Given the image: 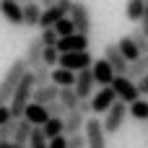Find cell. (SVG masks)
Wrapping results in <instances>:
<instances>
[{
    "instance_id": "7bdbcfd3",
    "label": "cell",
    "mask_w": 148,
    "mask_h": 148,
    "mask_svg": "<svg viewBox=\"0 0 148 148\" xmlns=\"http://www.w3.org/2000/svg\"><path fill=\"white\" fill-rule=\"evenodd\" d=\"M31 3H39V0H18V5L23 8V5H31Z\"/></svg>"
},
{
    "instance_id": "4dcf8cb0",
    "label": "cell",
    "mask_w": 148,
    "mask_h": 148,
    "mask_svg": "<svg viewBox=\"0 0 148 148\" xmlns=\"http://www.w3.org/2000/svg\"><path fill=\"white\" fill-rule=\"evenodd\" d=\"M130 36H133V42H135L138 52H140V55H148V36H146V34H143L140 29H135V31H133Z\"/></svg>"
},
{
    "instance_id": "ab89813d",
    "label": "cell",
    "mask_w": 148,
    "mask_h": 148,
    "mask_svg": "<svg viewBox=\"0 0 148 148\" xmlns=\"http://www.w3.org/2000/svg\"><path fill=\"white\" fill-rule=\"evenodd\" d=\"M78 109H81L83 114H88V112H91V99H83V101L78 104Z\"/></svg>"
},
{
    "instance_id": "4316f807",
    "label": "cell",
    "mask_w": 148,
    "mask_h": 148,
    "mask_svg": "<svg viewBox=\"0 0 148 148\" xmlns=\"http://www.w3.org/2000/svg\"><path fill=\"white\" fill-rule=\"evenodd\" d=\"M143 10H146V0H127V5H125L127 21H140L143 18Z\"/></svg>"
},
{
    "instance_id": "1f68e13d",
    "label": "cell",
    "mask_w": 148,
    "mask_h": 148,
    "mask_svg": "<svg viewBox=\"0 0 148 148\" xmlns=\"http://www.w3.org/2000/svg\"><path fill=\"white\" fill-rule=\"evenodd\" d=\"M29 148H47V138H44L42 127H34V133L29 138Z\"/></svg>"
},
{
    "instance_id": "484cf974",
    "label": "cell",
    "mask_w": 148,
    "mask_h": 148,
    "mask_svg": "<svg viewBox=\"0 0 148 148\" xmlns=\"http://www.w3.org/2000/svg\"><path fill=\"white\" fill-rule=\"evenodd\" d=\"M127 112H130V117L133 120H138V122H148V99H138V101H133L130 107H127Z\"/></svg>"
},
{
    "instance_id": "ffe728a7",
    "label": "cell",
    "mask_w": 148,
    "mask_h": 148,
    "mask_svg": "<svg viewBox=\"0 0 148 148\" xmlns=\"http://www.w3.org/2000/svg\"><path fill=\"white\" fill-rule=\"evenodd\" d=\"M31 133H34V125L29 122V120H18V125H16V133H13V143H18V146H29V138H31Z\"/></svg>"
},
{
    "instance_id": "7a4b0ae2",
    "label": "cell",
    "mask_w": 148,
    "mask_h": 148,
    "mask_svg": "<svg viewBox=\"0 0 148 148\" xmlns=\"http://www.w3.org/2000/svg\"><path fill=\"white\" fill-rule=\"evenodd\" d=\"M26 73H29V65H26V60H23V57H18V60H13V62H10V68L5 70V75H3V81H0V107L10 101V96H13L16 86L21 83V78H23Z\"/></svg>"
},
{
    "instance_id": "f546056e",
    "label": "cell",
    "mask_w": 148,
    "mask_h": 148,
    "mask_svg": "<svg viewBox=\"0 0 148 148\" xmlns=\"http://www.w3.org/2000/svg\"><path fill=\"white\" fill-rule=\"evenodd\" d=\"M31 75H34V83H36V86L49 83V68H47V65H36V68H31Z\"/></svg>"
},
{
    "instance_id": "ee69618b",
    "label": "cell",
    "mask_w": 148,
    "mask_h": 148,
    "mask_svg": "<svg viewBox=\"0 0 148 148\" xmlns=\"http://www.w3.org/2000/svg\"><path fill=\"white\" fill-rule=\"evenodd\" d=\"M146 3H148V0H146Z\"/></svg>"
},
{
    "instance_id": "60d3db41",
    "label": "cell",
    "mask_w": 148,
    "mask_h": 148,
    "mask_svg": "<svg viewBox=\"0 0 148 148\" xmlns=\"http://www.w3.org/2000/svg\"><path fill=\"white\" fill-rule=\"evenodd\" d=\"M0 148H29V146H18L13 140H0Z\"/></svg>"
},
{
    "instance_id": "44dd1931",
    "label": "cell",
    "mask_w": 148,
    "mask_h": 148,
    "mask_svg": "<svg viewBox=\"0 0 148 148\" xmlns=\"http://www.w3.org/2000/svg\"><path fill=\"white\" fill-rule=\"evenodd\" d=\"M130 81H140L143 75H148V55H140L135 62H130V68H127V73H125Z\"/></svg>"
},
{
    "instance_id": "83f0119b",
    "label": "cell",
    "mask_w": 148,
    "mask_h": 148,
    "mask_svg": "<svg viewBox=\"0 0 148 148\" xmlns=\"http://www.w3.org/2000/svg\"><path fill=\"white\" fill-rule=\"evenodd\" d=\"M55 31H57V36L62 39V36H70V34H75V26H73V21L70 18H60L55 26H52Z\"/></svg>"
},
{
    "instance_id": "9a60e30c",
    "label": "cell",
    "mask_w": 148,
    "mask_h": 148,
    "mask_svg": "<svg viewBox=\"0 0 148 148\" xmlns=\"http://www.w3.org/2000/svg\"><path fill=\"white\" fill-rule=\"evenodd\" d=\"M57 96H60V88L49 81V83H42V86H36V88H34L31 101H36V104H42V107H47L49 101H57Z\"/></svg>"
},
{
    "instance_id": "4fadbf2b",
    "label": "cell",
    "mask_w": 148,
    "mask_h": 148,
    "mask_svg": "<svg viewBox=\"0 0 148 148\" xmlns=\"http://www.w3.org/2000/svg\"><path fill=\"white\" fill-rule=\"evenodd\" d=\"M94 73H91V68L88 70H81V73H75V86H73V91L78 94V99L83 101V99H91V91H94Z\"/></svg>"
},
{
    "instance_id": "603a6c76",
    "label": "cell",
    "mask_w": 148,
    "mask_h": 148,
    "mask_svg": "<svg viewBox=\"0 0 148 148\" xmlns=\"http://www.w3.org/2000/svg\"><path fill=\"white\" fill-rule=\"evenodd\" d=\"M117 47H120V52L125 55V60H127V62H135V60L140 57V52H138V47H135L133 36H122V39L117 42Z\"/></svg>"
},
{
    "instance_id": "5bb4252c",
    "label": "cell",
    "mask_w": 148,
    "mask_h": 148,
    "mask_svg": "<svg viewBox=\"0 0 148 148\" xmlns=\"http://www.w3.org/2000/svg\"><path fill=\"white\" fill-rule=\"evenodd\" d=\"M0 13L10 26H23V8L18 0H0Z\"/></svg>"
},
{
    "instance_id": "6da1fadb",
    "label": "cell",
    "mask_w": 148,
    "mask_h": 148,
    "mask_svg": "<svg viewBox=\"0 0 148 148\" xmlns=\"http://www.w3.org/2000/svg\"><path fill=\"white\" fill-rule=\"evenodd\" d=\"M34 88H36V83H34V75H31V70L21 78V83L16 86V91H13V96H10V114H13V120H21L23 117V112H26V107L31 104V96H34Z\"/></svg>"
},
{
    "instance_id": "d6a6232c",
    "label": "cell",
    "mask_w": 148,
    "mask_h": 148,
    "mask_svg": "<svg viewBox=\"0 0 148 148\" xmlns=\"http://www.w3.org/2000/svg\"><path fill=\"white\" fill-rule=\"evenodd\" d=\"M39 36H42V44H44V47H57V39H60V36H57L55 29H42Z\"/></svg>"
},
{
    "instance_id": "836d02e7",
    "label": "cell",
    "mask_w": 148,
    "mask_h": 148,
    "mask_svg": "<svg viewBox=\"0 0 148 148\" xmlns=\"http://www.w3.org/2000/svg\"><path fill=\"white\" fill-rule=\"evenodd\" d=\"M16 125H18V120H10V122L0 125V140H13V133H16Z\"/></svg>"
},
{
    "instance_id": "b9f144b4",
    "label": "cell",
    "mask_w": 148,
    "mask_h": 148,
    "mask_svg": "<svg viewBox=\"0 0 148 148\" xmlns=\"http://www.w3.org/2000/svg\"><path fill=\"white\" fill-rule=\"evenodd\" d=\"M55 3H60V0H39V5H42V8H52Z\"/></svg>"
},
{
    "instance_id": "f1b7e54d",
    "label": "cell",
    "mask_w": 148,
    "mask_h": 148,
    "mask_svg": "<svg viewBox=\"0 0 148 148\" xmlns=\"http://www.w3.org/2000/svg\"><path fill=\"white\" fill-rule=\"evenodd\" d=\"M57 60H60L57 47H44V52H42V65L52 68V65H57Z\"/></svg>"
},
{
    "instance_id": "277c9868",
    "label": "cell",
    "mask_w": 148,
    "mask_h": 148,
    "mask_svg": "<svg viewBox=\"0 0 148 148\" xmlns=\"http://www.w3.org/2000/svg\"><path fill=\"white\" fill-rule=\"evenodd\" d=\"M68 18L73 21V26H75V31L78 34H91V8L83 3V0H73V8H70V13H68Z\"/></svg>"
},
{
    "instance_id": "e0dca14e",
    "label": "cell",
    "mask_w": 148,
    "mask_h": 148,
    "mask_svg": "<svg viewBox=\"0 0 148 148\" xmlns=\"http://www.w3.org/2000/svg\"><path fill=\"white\" fill-rule=\"evenodd\" d=\"M42 52H44L42 36H34V39L29 42V47H26V55H23V60H26L29 70H31V68H36V65H42Z\"/></svg>"
},
{
    "instance_id": "ac0fdd59",
    "label": "cell",
    "mask_w": 148,
    "mask_h": 148,
    "mask_svg": "<svg viewBox=\"0 0 148 148\" xmlns=\"http://www.w3.org/2000/svg\"><path fill=\"white\" fill-rule=\"evenodd\" d=\"M23 120H29L34 127H42V125L49 120V114H47V107H42V104L31 101V104L26 107V112H23Z\"/></svg>"
},
{
    "instance_id": "d4e9b609",
    "label": "cell",
    "mask_w": 148,
    "mask_h": 148,
    "mask_svg": "<svg viewBox=\"0 0 148 148\" xmlns=\"http://www.w3.org/2000/svg\"><path fill=\"white\" fill-rule=\"evenodd\" d=\"M39 21H42V5L39 3L23 5V26H39Z\"/></svg>"
},
{
    "instance_id": "5b68a950",
    "label": "cell",
    "mask_w": 148,
    "mask_h": 148,
    "mask_svg": "<svg viewBox=\"0 0 148 148\" xmlns=\"http://www.w3.org/2000/svg\"><path fill=\"white\" fill-rule=\"evenodd\" d=\"M127 114H130V112H127V104H125V101H114L112 109L104 114V122H101V125H104V133H107V135L120 133L122 125H125V120H127Z\"/></svg>"
},
{
    "instance_id": "cb8c5ba5",
    "label": "cell",
    "mask_w": 148,
    "mask_h": 148,
    "mask_svg": "<svg viewBox=\"0 0 148 148\" xmlns=\"http://www.w3.org/2000/svg\"><path fill=\"white\" fill-rule=\"evenodd\" d=\"M57 101L65 107V112H75V109H78V104H81V99H78V94H75L73 88H60Z\"/></svg>"
},
{
    "instance_id": "3957f363",
    "label": "cell",
    "mask_w": 148,
    "mask_h": 148,
    "mask_svg": "<svg viewBox=\"0 0 148 148\" xmlns=\"http://www.w3.org/2000/svg\"><path fill=\"white\" fill-rule=\"evenodd\" d=\"M94 60H96V57H94L88 49H83V52H65V55H60L57 68H65V70L81 73V70H88V68L94 65Z\"/></svg>"
},
{
    "instance_id": "f35d334b",
    "label": "cell",
    "mask_w": 148,
    "mask_h": 148,
    "mask_svg": "<svg viewBox=\"0 0 148 148\" xmlns=\"http://www.w3.org/2000/svg\"><path fill=\"white\" fill-rule=\"evenodd\" d=\"M135 86H138V94L140 96H148V75H143L140 81H135Z\"/></svg>"
},
{
    "instance_id": "7c38bea8",
    "label": "cell",
    "mask_w": 148,
    "mask_h": 148,
    "mask_svg": "<svg viewBox=\"0 0 148 148\" xmlns=\"http://www.w3.org/2000/svg\"><path fill=\"white\" fill-rule=\"evenodd\" d=\"M91 73H94V83H99L101 88L104 86H112V81H114V70H112V65L101 57V60H94V65H91Z\"/></svg>"
},
{
    "instance_id": "2e32d148",
    "label": "cell",
    "mask_w": 148,
    "mask_h": 148,
    "mask_svg": "<svg viewBox=\"0 0 148 148\" xmlns=\"http://www.w3.org/2000/svg\"><path fill=\"white\" fill-rule=\"evenodd\" d=\"M62 125H65V135H68V138H70V135H78V133H83L86 114H83L81 109H75V112H68V114H65V120H62Z\"/></svg>"
},
{
    "instance_id": "d590c367",
    "label": "cell",
    "mask_w": 148,
    "mask_h": 148,
    "mask_svg": "<svg viewBox=\"0 0 148 148\" xmlns=\"http://www.w3.org/2000/svg\"><path fill=\"white\" fill-rule=\"evenodd\" d=\"M68 148H86V135H83V133L70 135V138H68Z\"/></svg>"
},
{
    "instance_id": "74e56055",
    "label": "cell",
    "mask_w": 148,
    "mask_h": 148,
    "mask_svg": "<svg viewBox=\"0 0 148 148\" xmlns=\"http://www.w3.org/2000/svg\"><path fill=\"white\" fill-rule=\"evenodd\" d=\"M10 120H13V114H10V107H8V104H3V107H0V125L10 122Z\"/></svg>"
},
{
    "instance_id": "30bf717a",
    "label": "cell",
    "mask_w": 148,
    "mask_h": 148,
    "mask_svg": "<svg viewBox=\"0 0 148 148\" xmlns=\"http://www.w3.org/2000/svg\"><path fill=\"white\" fill-rule=\"evenodd\" d=\"M83 49H88V36L86 34H70V36H62V39H57V52L60 55H65V52H83Z\"/></svg>"
},
{
    "instance_id": "e575fe53",
    "label": "cell",
    "mask_w": 148,
    "mask_h": 148,
    "mask_svg": "<svg viewBox=\"0 0 148 148\" xmlns=\"http://www.w3.org/2000/svg\"><path fill=\"white\" fill-rule=\"evenodd\" d=\"M47 114H49V117H60V120H65L68 112H65V107H62L60 101H49V104H47Z\"/></svg>"
},
{
    "instance_id": "7402d4cb",
    "label": "cell",
    "mask_w": 148,
    "mask_h": 148,
    "mask_svg": "<svg viewBox=\"0 0 148 148\" xmlns=\"http://www.w3.org/2000/svg\"><path fill=\"white\" fill-rule=\"evenodd\" d=\"M42 133H44L47 140H52V138H57V135H65V125H62L60 117H49V120L42 125Z\"/></svg>"
},
{
    "instance_id": "52a82bcc",
    "label": "cell",
    "mask_w": 148,
    "mask_h": 148,
    "mask_svg": "<svg viewBox=\"0 0 148 148\" xmlns=\"http://www.w3.org/2000/svg\"><path fill=\"white\" fill-rule=\"evenodd\" d=\"M83 135H86V148H107V133H104L101 120L88 117L83 125Z\"/></svg>"
},
{
    "instance_id": "d6986e66",
    "label": "cell",
    "mask_w": 148,
    "mask_h": 148,
    "mask_svg": "<svg viewBox=\"0 0 148 148\" xmlns=\"http://www.w3.org/2000/svg\"><path fill=\"white\" fill-rule=\"evenodd\" d=\"M49 81L57 86V88H73L75 86V73L73 70H65V68H55L49 73Z\"/></svg>"
},
{
    "instance_id": "8fae6325",
    "label": "cell",
    "mask_w": 148,
    "mask_h": 148,
    "mask_svg": "<svg viewBox=\"0 0 148 148\" xmlns=\"http://www.w3.org/2000/svg\"><path fill=\"white\" fill-rule=\"evenodd\" d=\"M104 60L112 65V70H114L117 75H125V73H127V68H130V62L125 60V55L120 52V47H117V44H107V47H104Z\"/></svg>"
},
{
    "instance_id": "ba28073f",
    "label": "cell",
    "mask_w": 148,
    "mask_h": 148,
    "mask_svg": "<svg viewBox=\"0 0 148 148\" xmlns=\"http://www.w3.org/2000/svg\"><path fill=\"white\" fill-rule=\"evenodd\" d=\"M70 8H73V0H60V3H55L52 8H42V21H39V26H42V29H52L60 18H68Z\"/></svg>"
},
{
    "instance_id": "9c48e42d",
    "label": "cell",
    "mask_w": 148,
    "mask_h": 148,
    "mask_svg": "<svg viewBox=\"0 0 148 148\" xmlns=\"http://www.w3.org/2000/svg\"><path fill=\"white\" fill-rule=\"evenodd\" d=\"M114 101H117V96H114L112 86H104V88H99L96 94H91V112H94V114H107Z\"/></svg>"
},
{
    "instance_id": "8d00e7d4",
    "label": "cell",
    "mask_w": 148,
    "mask_h": 148,
    "mask_svg": "<svg viewBox=\"0 0 148 148\" xmlns=\"http://www.w3.org/2000/svg\"><path fill=\"white\" fill-rule=\"evenodd\" d=\"M47 148H68V135H57V138L47 140Z\"/></svg>"
},
{
    "instance_id": "8992f818",
    "label": "cell",
    "mask_w": 148,
    "mask_h": 148,
    "mask_svg": "<svg viewBox=\"0 0 148 148\" xmlns=\"http://www.w3.org/2000/svg\"><path fill=\"white\" fill-rule=\"evenodd\" d=\"M112 91H114L117 101H125L127 107H130L133 101H138V99H140L135 81H130L127 75H114V81H112Z\"/></svg>"
}]
</instances>
